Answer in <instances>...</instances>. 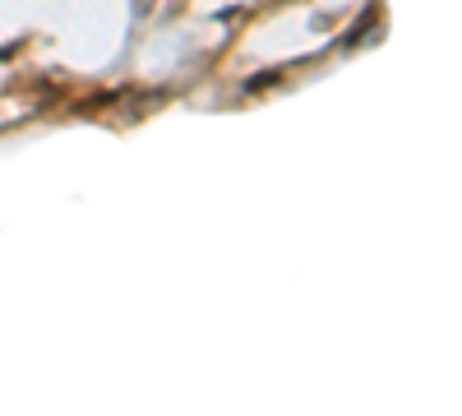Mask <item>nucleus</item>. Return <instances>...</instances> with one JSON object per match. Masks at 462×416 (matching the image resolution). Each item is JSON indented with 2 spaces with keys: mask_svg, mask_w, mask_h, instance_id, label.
<instances>
[]
</instances>
